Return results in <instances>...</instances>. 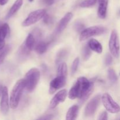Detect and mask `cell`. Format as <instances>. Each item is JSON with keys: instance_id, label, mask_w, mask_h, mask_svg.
I'll return each mask as SVG.
<instances>
[{"instance_id": "6da1fadb", "label": "cell", "mask_w": 120, "mask_h": 120, "mask_svg": "<svg viewBox=\"0 0 120 120\" xmlns=\"http://www.w3.org/2000/svg\"><path fill=\"white\" fill-rule=\"evenodd\" d=\"M94 89L93 82H91L84 77L77 79L69 93V97L71 100L79 98V103L83 104L89 98Z\"/></svg>"}, {"instance_id": "7a4b0ae2", "label": "cell", "mask_w": 120, "mask_h": 120, "mask_svg": "<svg viewBox=\"0 0 120 120\" xmlns=\"http://www.w3.org/2000/svg\"><path fill=\"white\" fill-rule=\"evenodd\" d=\"M26 87V82L24 79H20L16 82L11 93L10 107L12 109H15L18 106L23 90Z\"/></svg>"}, {"instance_id": "3957f363", "label": "cell", "mask_w": 120, "mask_h": 120, "mask_svg": "<svg viewBox=\"0 0 120 120\" xmlns=\"http://www.w3.org/2000/svg\"><path fill=\"white\" fill-rule=\"evenodd\" d=\"M41 73L37 68H32L26 73L25 77L26 89L29 92H32L36 88L40 79Z\"/></svg>"}, {"instance_id": "277c9868", "label": "cell", "mask_w": 120, "mask_h": 120, "mask_svg": "<svg viewBox=\"0 0 120 120\" xmlns=\"http://www.w3.org/2000/svg\"><path fill=\"white\" fill-rule=\"evenodd\" d=\"M107 29L104 26H94L89 27L84 29L81 32L80 36V41H83L87 39L88 38L92 36H98L104 34L106 32Z\"/></svg>"}, {"instance_id": "5b68a950", "label": "cell", "mask_w": 120, "mask_h": 120, "mask_svg": "<svg viewBox=\"0 0 120 120\" xmlns=\"http://www.w3.org/2000/svg\"><path fill=\"white\" fill-rule=\"evenodd\" d=\"M101 100L106 110L111 113H117L120 111V105L115 101L111 96L104 93L101 97Z\"/></svg>"}, {"instance_id": "8992f818", "label": "cell", "mask_w": 120, "mask_h": 120, "mask_svg": "<svg viewBox=\"0 0 120 120\" xmlns=\"http://www.w3.org/2000/svg\"><path fill=\"white\" fill-rule=\"evenodd\" d=\"M109 49L111 54L116 58L120 56V42L117 30H113L111 33L109 41Z\"/></svg>"}, {"instance_id": "52a82bcc", "label": "cell", "mask_w": 120, "mask_h": 120, "mask_svg": "<svg viewBox=\"0 0 120 120\" xmlns=\"http://www.w3.org/2000/svg\"><path fill=\"white\" fill-rule=\"evenodd\" d=\"M45 14L46 11L43 9H38L32 12L29 14L28 17L23 21L22 26L25 27L29 26L31 25L36 23L39 20L43 18Z\"/></svg>"}, {"instance_id": "ba28073f", "label": "cell", "mask_w": 120, "mask_h": 120, "mask_svg": "<svg viewBox=\"0 0 120 120\" xmlns=\"http://www.w3.org/2000/svg\"><path fill=\"white\" fill-rule=\"evenodd\" d=\"M100 95H97L88 102L84 110V114L86 117H91L94 114L100 103Z\"/></svg>"}, {"instance_id": "9c48e42d", "label": "cell", "mask_w": 120, "mask_h": 120, "mask_svg": "<svg viewBox=\"0 0 120 120\" xmlns=\"http://www.w3.org/2000/svg\"><path fill=\"white\" fill-rule=\"evenodd\" d=\"M66 76H57L56 78L52 80L49 85V93H54L57 90L63 87L66 84Z\"/></svg>"}, {"instance_id": "30bf717a", "label": "cell", "mask_w": 120, "mask_h": 120, "mask_svg": "<svg viewBox=\"0 0 120 120\" xmlns=\"http://www.w3.org/2000/svg\"><path fill=\"white\" fill-rule=\"evenodd\" d=\"M10 103H9V96H8V88L4 86L1 95V100L0 103L1 111L3 114L5 115L9 111Z\"/></svg>"}, {"instance_id": "8fae6325", "label": "cell", "mask_w": 120, "mask_h": 120, "mask_svg": "<svg viewBox=\"0 0 120 120\" xmlns=\"http://www.w3.org/2000/svg\"><path fill=\"white\" fill-rule=\"evenodd\" d=\"M67 95H68V92L65 89H63L57 92L50 101V107L51 109H55L60 103L64 102L66 98Z\"/></svg>"}, {"instance_id": "7c38bea8", "label": "cell", "mask_w": 120, "mask_h": 120, "mask_svg": "<svg viewBox=\"0 0 120 120\" xmlns=\"http://www.w3.org/2000/svg\"><path fill=\"white\" fill-rule=\"evenodd\" d=\"M73 18V14L71 12H68L59 22L57 25V27L56 28V32L57 34L62 32L68 25L69 22L71 21Z\"/></svg>"}, {"instance_id": "4fadbf2b", "label": "cell", "mask_w": 120, "mask_h": 120, "mask_svg": "<svg viewBox=\"0 0 120 120\" xmlns=\"http://www.w3.org/2000/svg\"><path fill=\"white\" fill-rule=\"evenodd\" d=\"M109 0H98V16L100 18H105L107 15L108 4Z\"/></svg>"}, {"instance_id": "5bb4252c", "label": "cell", "mask_w": 120, "mask_h": 120, "mask_svg": "<svg viewBox=\"0 0 120 120\" xmlns=\"http://www.w3.org/2000/svg\"><path fill=\"white\" fill-rule=\"evenodd\" d=\"M30 50L28 49L26 46H25V43H23L22 45L20 46L19 49L18 50L17 53V57L19 60L23 61L24 60H26L28 58L29 53H30Z\"/></svg>"}, {"instance_id": "9a60e30c", "label": "cell", "mask_w": 120, "mask_h": 120, "mask_svg": "<svg viewBox=\"0 0 120 120\" xmlns=\"http://www.w3.org/2000/svg\"><path fill=\"white\" fill-rule=\"evenodd\" d=\"M22 4H23V0H16L14 2V4L12 5V6L11 7L10 9L9 10L8 12L7 13V15H6L5 18L8 19L12 17L21 8Z\"/></svg>"}, {"instance_id": "2e32d148", "label": "cell", "mask_w": 120, "mask_h": 120, "mask_svg": "<svg viewBox=\"0 0 120 120\" xmlns=\"http://www.w3.org/2000/svg\"><path fill=\"white\" fill-rule=\"evenodd\" d=\"M88 45L90 49L97 53H101L103 52V46L101 44L95 39H91L89 41Z\"/></svg>"}, {"instance_id": "e0dca14e", "label": "cell", "mask_w": 120, "mask_h": 120, "mask_svg": "<svg viewBox=\"0 0 120 120\" xmlns=\"http://www.w3.org/2000/svg\"><path fill=\"white\" fill-rule=\"evenodd\" d=\"M49 43L44 42V41H40L36 44L35 46V50L37 53L39 55H42L46 52Z\"/></svg>"}, {"instance_id": "ac0fdd59", "label": "cell", "mask_w": 120, "mask_h": 120, "mask_svg": "<svg viewBox=\"0 0 120 120\" xmlns=\"http://www.w3.org/2000/svg\"><path fill=\"white\" fill-rule=\"evenodd\" d=\"M79 112V107L77 105H74L68 110L66 114L67 120H74L77 118Z\"/></svg>"}, {"instance_id": "d6986e66", "label": "cell", "mask_w": 120, "mask_h": 120, "mask_svg": "<svg viewBox=\"0 0 120 120\" xmlns=\"http://www.w3.org/2000/svg\"><path fill=\"white\" fill-rule=\"evenodd\" d=\"M24 43L29 50H32L35 48L36 45V39L32 34H28Z\"/></svg>"}, {"instance_id": "ffe728a7", "label": "cell", "mask_w": 120, "mask_h": 120, "mask_svg": "<svg viewBox=\"0 0 120 120\" xmlns=\"http://www.w3.org/2000/svg\"><path fill=\"white\" fill-rule=\"evenodd\" d=\"M9 26L8 23H5L0 25V40L4 41L5 39L9 35Z\"/></svg>"}, {"instance_id": "44dd1931", "label": "cell", "mask_w": 120, "mask_h": 120, "mask_svg": "<svg viewBox=\"0 0 120 120\" xmlns=\"http://www.w3.org/2000/svg\"><path fill=\"white\" fill-rule=\"evenodd\" d=\"M57 76H66V77L68 76V66L64 62H61L59 64Z\"/></svg>"}, {"instance_id": "7402d4cb", "label": "cell", "mask_w": 120, "mask_h": 120, "mask_svg": "<svg viewBox=\"0 0 120 120\" xmlns=\"http://www.w3.org/2000/svg\"><path fill=\"white\" fill-rule=\"evenodd\" d=\"M11 50V46L8 45H5V46L1 49H0V65L2 64L4 61L5 59L8 55V53Z\"/></svg>"}, {"instance_id": "603a6c76", "label": "cell", "mask_w": 120, "mask_h": 120, "mask_svg": "<svg viewBox=\"0 0 120 120\" xmlns=\"http://www.w3.org/2000/svg\"><path fill=\"white\" fill-rule=\"evenodd\" d=\"M91 55V50L88 45H86L82 49V56L84 60L89 59Z\"/></svg>"}, {"instance_id": "cb8c5ba5", "label": "cell", "mask_w": 120, "mask_h": 120, "mask_svg": "<svg viewBox=\"0 0 120 120\" xmlns=\"http://www.w3.org/2000/svg\"><path fill=\"white\" fill-rule=\"evenodd\" d=\"M68 54V50L66 49H63V50H61L57 54V56L56 57V63L57 64L59 63L60 62L61 63L62 60L66 58V56Z\"/></svg>"}, {"instance_id": "d4e9b609", "label": "cell", "mask_w": 120, "mask_h": 120, "mask_svg": "<svg viewBox=\"0 0 120 120\" xmlns=\"http://www.w3.org/2000/svg\"><path fill=\"white\" fill-rule=\"evenodd\" d=\"M108 77L110 82L112 83H115L118 80V77L116 73V71L112 69H109L108 70Z\"/></svg>"}, {"instance_id": "484cf974", "label": "cell", "mask_w": 120, "mask_h": 120, "mask_svg": "<svg viewBox=\"0 0 120 120\" xmlns=\"http://www.w3.org/2000/svg\"><path fill=\"white\" fill-rule=\"evenodd\" d=\"M97 0H84L80 4V6L82 8H89L92 7L97 2Z\"/></svg>"}, {"instance_id": "4316f807", "label": "cell", "mask_w": 120, "mask_h": 120, "mask_svg": "<svg viewBox=\"0 0 120 120\" xmlns=\"http://www.w3.org/2000/svg\"><path fill=\"white\" fill-rule=\"evenodd\" d=\"M79 62L80 60L79 57H76L75 60H73L72 63V65H71V75H73L76 73V71L77 70V69H78L79 65Z\"/></svg>"}, {"instance_id": "83f0119b", "label": "cell", "mask_w": 120, "mask_h": 120, "mask_svg": "<svg viewBox=\"0 0 120 120\" xmlns=\"http://www.w3.org/2000/svg\"><path fill=\"white\" fill-rule=\"evenodd\" d=\"M84 25L82 23V22H76V23L75 24V29L77 32H79L80 31H83L84 30Z\"/></svg>"}, {"instance_id": "f1b7e54d", "label": "cell", "mask_w": 120, "mask_h": 120, "mask_svg": "<svg viewBox=\"0 0 120 120\" xmlns=\"http://www.w3.org/2000/svg\"><path fill=\"white\" fill-rule=\"evenodd\" d=\"M112 62V56L110 54H107L105 58V63L107 66H110Z\"/></svg>"}, {"instance_id": "f546056e", "label": "cell", "mask_w": 120, "mask_h": 120, "mask_svg": "<svg viewBox=\"0 0 120 120\" xmlns=\"http://www.w3.org/2000/svg\"><path fill=\"white\" fill-rule=\"evenodd\" d=\"M108 119V114L106 111H103L100 114L98 117V120H106Z\"/></svg>"}, {"instance_id": "4dcf8cb0", "label": "cell", "mask_w": 120, "mask_h": 120, "mask_svg": "<svg viewBox=\"0 0 120 120\" xmlns=\"http://www.w3.org/2000/svg\"><path fill=\"white\" fill-rule=\"evenodd\" d=\"M51 18L48 14H45V16H43V21L46 24H49L51 22Z\"/></svg>"}, {"instance_id": "1f68e13d", "label": "cell", "mask_w": 120, "mask_h": 120, "mask_svg": "<svg viewBox=\"0 0 120 120\" xmlns=\"http://www.w3.org/2000/svg\"><path fill=\"white\" fill-rule=\"evenodd\" d=\"M53 118V117L52 115H46V116H45L44 117H41L39 119L40 120H50V119H52Z\"/></svg>"}, {"instance_id": "d6a6232c", "label": "cell", "mask_w": 120, "mask_h": 120, "mask_svg": "<svg viewBox=\"0 0 120 120\" xmlns=\"http://www.w3.org/2000/svg\"><path fill=\"white\" fill-rule=\"evenodd\" d=\"M55 2V0H44V2L48 5H51Z\"/></svg>"}, {"instance_id": "836d02e7", "label": "cell", "mask_w": 120, "mask_h": 120, "mask_svg": "<svg viewBox=\"0 0 120 120\" xmlns=\"http://www.w3.org/2000/svg\"><path fill=\"white\" fill-rule=\"evenodd\" d=\"M8 1L9 0H0V5H4L8 2Z\"/></svg>"}, {"instance_id": "e575fe53", "label": "cell", "mask_w": 120, "mask_h": 120, "mask_svg": "<svg viewBox=\"0 0 120 120\" xmlns=\"http://www.w3.org/2000/svg\"><path fill=\"white\" fill-rule=\"evenodd\" d=\"M5 46V41L0 40V49L3 48Z\"/></svg>"}, {"instance_id": "d590c367", "label": "cell", "mask_w": 120, "mask_h": 120, "mask_svg": "<svg viewBox=\"0 0 120 120\" xmlns=\"http://www.w3.org/2000/svg\"><path fill=\"white\" fill-rule=\"evenodd\" d=\"M3 88H4V87L2 86V84L0 83V97H1V95H2V90H3Z\"/></svg>"}, {"instance_id": "8d00e7d4", "label": "cell", "mask_w": 120, "mask_h": 120, "mask_svg": "<svg viewBox=\"0 0 120 120\" xmlns=\"http://www.w3.org/2000/svg\"><path fill=\"white\" fill-rule=\"evenodd\" d=\"M28 1H29V2H33V1H34V0H28Z\"/></svg>"}, {"instance_id": "74e56055", "label": "cell", "mask_w": 120, "mask_h": 120, "mask_svg": "<svg viewBox=\"0 0 120 120\" xmlns=\"http://www.w3.org/2000/svg\"></svg>"}, {"instance_id": "f35d334b", "label": "cell", "mask_w": 120, "mask_h": 120, "mask_svg": "<svg viewBox=\"0 0 120 120\" xmlns=\"http://www.w3.org/2000/svg\"></svg>"}]
</instances>
